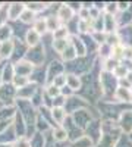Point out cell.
Here are the masks:
<instances>
[{
    "label": "cell",
    "instance_id": "9",
    "mask_svg": "<svg viewBox=\"0 0 132 147\" xmlns=\"http://www.w3.org/2000/svg\"><path fill=\"white\" fill-rule=\"evenodd\" d=\"M13 53V38L0 43V62H9Z\"/></svg>",
    "mask_w": 132,
    "mask_h": 147
},
{
    "label": "cell",
    "instance_id": "18",
    "mask_svg": "<svg viewBox=\"0 0 132 147\" xmlns=\"http://www.w3.org/2000/svg\"><path fill=\"white\" fill-rule=\"evenodd\" d=\"M46 22H47V31L52 32V34H53L56 30H59V28L62 27V25H60L62 22L57 19V16H53V15L47 16V18H46Z\"/></svg>",
    "mask_w": 132,
    "mask_h": 147
},
{
    "label": "cell",
    "instance_id": "28",
    "mask_svg": "<svg viewBox=\"0 0 132 147\" xmlns=\"http://www.w3.org/2000/svg\"><path fill=\"white\" fill-rule=\"evenodd\" d=\"M13 147H31V141L28 137H18L13 143Z\"/></svg>",
    "mask_w": 132,
    "mask_h": 147
},
{
    "label": "cell",
    "instance_id": "12",
    "mask_svg": "<svg viewBox=\"0 0 132 147\" xmlns=\"http://www.w3.org/2000/svg\"><path fill=\"white\" fill-rule=\"evenodd\" d=\"M74 13H75V10H72L69 5H60L59 9H57L56 16H57L59 21L63 24V22H70L72 18H74Z\"/></svg>",
    "mask_w": 132,
    "mask_h": 147
},
{
    "label": "cell",
    "instance_id": "3",
    "mask_svg": "<svg viewBox=\"0 0 132 147\" xmlns=\"http://www.w3.org/2000/svg\"><path fill=\"white\" fill-rule=\"evenodd\" d=\"M25 59L28 60V62H31L35 68L41 66L43 60H44V46H43V44H38L37 47L28 49Z\"/></svg>",
    "mask_w": 132,
    "mask_h": 147
},
{
    "label": "cell",
    "instance_id": "29",
    "mask_svg": "<svg viewBox=\"0 0 132 147\" xmlns=\"http://www.w3.org/2000/svg\"><path fill=\"white\" fill-rule=\"evenodd\" d=\"M0 147H13V144H7V143H0Z\"/></svg>",
    "mask_w": 132,
    "mask_h": 147
},
{
    "label": "cell",
    "instance_id": "4",
    "mask_svg": "<svg viewBox=\"0 0 132 147\" xmlns=\"http://www.w3.org/2000/svg\"><path fill=\"white\" fill-rule=\"evenodd\" d=\"M41 87L38 84H35V82H29L28 85H25L23 88L18 90L16 93V100H28L31 102V99L37 94V91L40 90Z\"/></svg>",
    "mask_w": 132,
    "mask_h": 147
},
{
    "label": "cell",
    "instance_id": "17",
    "mask_svg": "<svg viewBox=\"0 0 132 147\" xmlns=\"http://www.w3.org/2000/svg\"><path fill=\"white\" fill-rule=\"evenodd\" d=\"M66 85L72 91H76V90L81 88V80L75 75V74H68L66 75Z\"/></svg>",
    "mask_w": 132,
    "mask_h": 147
},
{
    "label": "cell",
    "instance_id": "22",
    "mask_svg": "<svg viewBox=\"0 0 132 147\" xmlns=\"http://www.w3.org/2000/svg\"><path fill=\"white\" fill-rule=\"evenodd\" d=\"M25 7L37 15V13H40V12H43L44 9H47L49 6H47L46 3H41V2H27L25 3Z\"/></svg>",
    "mask_w": 132,
    "mask_h": 147
},
{
    "label": "cell",
    "instance_id": "14",
    "mask_svg": "<svg viewBox=\"0 0 132 147\" xmlns=\"http://www.w3.org/2000/svg\"><path fill=\"white\" fill-rule=\"evenodd\" d=\"M52 118L56 125H62L68 118V112L65 110V107H52Z\"/></svg>",
    "mask_w": 132,
    "mask_h": 147
},
{
    "label": "cell",
    "instance_id": "2",
    "mask_svg": "<svg viewBox=\"0 0 132 147\" xmlns=\"http://www.w3.org/2000/svg\"><path fill=\"white\" fill-rule=\"evenodd\" d=\"M28 49L29 47L25 44V41H23V40L18 38V37H13V53H12L10 62L12 63H16V62H19V60L25 59Z\"/></svg>",
    "mask_w": 132,
    "mask_h": 147
},
{
    "label": "cell",
    "instance_id": "24",
    "mask_svg": "<svg viewBox=\"0 0 132 147\" xmlns=\"http://www.w3.org/2000/svg\"><path fill=\"white\" fill-rule=\"evenodd\" d=\"M31 82V80L28 78V77H19V75H15V78H13V81H12V85L16 88V91L18 90H21V88H23L25 85H28Z\"/></svg>",
    "mask_w": 132,
    "mask_h": 147
},
{
    "label": "cell",
    "instance_id": "25",
    "mask_svg": "<svg viewBox=\"0 0 132 147\" xmlns=\"http://www.w3.org/2000/svg\"><path fill=\"white\" fill-rule=\"evenodd\" d=\"M68 46H69V41L68 40H53V49H54V52L60 53V55L66 50Z\"/></svg>",
    "mask_w": 132,
    "mask_h": 147
},
{
    "label": "cell",
    "instance_id": "15",
    "mask_svg": "<svg viewBox=\"0 0 132 147\" xmlns=\"http://www.w3.org/2000/svg\"><path fill=\"white\" fill-rule=\"evenodd\" d=\"M16 132L13 129V124H12L7 129H5L2 134H0V143H7V144H13L16 140Z\"/></svg>",
    "mask_w": 132,
    "mask_h": 147
},
{
    "label": "cell",
    "instance_id": "11",
    "mask_svg": "<svg viewBox=\"0 0 132 147\" xmlns=\"http://www.w3.org/2000/svg\"><path fill=\"white\" fill-rule=\"evenodd\" d=\"M15 78V68H13V63L10 62H3V66H2V82L3 84H12Z\"/></svg>",
    "mask_w": 132,
    "mask_h": 147
},
{
    "label": "cell",
    "instance_id": "19",
    "mask_svg": "<svg viewBox=\"0 0 132 147\" xmlns=\"http://www.w3.org/2000/svg\"><path fill=\"white\" fill-rule=\"evenodd\" d=\"M44 96L47 97V99H56V97L60 96V88H57L56 85L53 84H47L44 87Z\"/></svg>",
    "mask_w": 132,
    "mask_h": 147
},
{
    "label": "cell",
    "instance_id": "5",
    "mask_svg": "<svg viewBox=\"0 0 132 147\" xmlns=\"http://www.w3.org/2000/svg\"><path fill=\"white\" fill-rule=\"evenodd\" d=\"M25 10V3L23 2H10L7 6V19L9 22L19 21L21 15Z\"/></svg>",
    "mask_w": 132,
    "mask_h": 147
},
{
    "label": "cell",
    "instance_id": "6",
    "mask_svg": "<svg viewBox=\"0 0 132 147\" xmlns=\"http://www.w3.org/2000/svg\"><path fill=\"white\" fill-rule=\"evenodd\" d=\"M63 69L65 66L62 65V62H59V60H54V62H52L49 66H47L46 69V82L47 84H52L53 80L59 75H63Z\"/></svg>",
    "mask_w": 132,
    "mask_h": 147
},
{
    "label": "cell",
    "instance_id": "10",
    "mask_svg": "<svg viewBox=\"0 0 132 147\" xmlns=\"http://www.w3.org/2000/svg\"><path fill=\"white\" fill-rule=\"evenodd\" d=\"M13 129L16 132V137H27V124L25 121H23L22 115L16 110V115H15V119H13Z\"/></svg>",
    "mask_w": 132,
    "mask_h": 147
},
{
    "label": "cell",
    "instance_id": "26",
    "mask_svg": "<svg viewBox=\"0 0 132 147\" xmlns=\"http://www.w3.org/2000/svg\"><path fill=\"white\" fill-rule=\"evenodd\" d=\"M75 57H76V53H75V50H74V47H72L70 43H69V46L66 47V50L62 53V59L66 60V62H70V60H74Z\"/></svg>",
    "mask_w": 132,
    "mask_h": 147
},
{
    "label": "cell",
    "instance_id": "27",
    "mask_svg": "<svg viewBox=\"0 0 132 147\" xmlns=\"http://www.w3.org/2000/svg\"><path fill=\"white\" fill-rule=\"evenodd\" d=\"M91 140L88 137H81L72 143V147H91Z\"/></svg>",
    "mask_w": 132,
    "mask_h": 147
},
{
    "label": "cell",
    "instance_id": "31",
    "mask_svg": "<svg viewBox=\"0 0 132 147\" xmlns=\"http://www.w3.org/2000/svg\"><path fill=\"white\" fill-rule=\"evenodd\" d=\"M0 63H2V62H0Z\"/></svg>",
    "mask_w": 132,
    "mask_h": 147
},
{
    "label": "cell",
    "instance_id": "7",
    "mask_svg": "<svg viewBox=\"0 0 132 147\" xmlns=\"http://www.w3.org/2000/svg\"><path fill=\"white\" fill-rule=\"evenodd\" d=\"M13 68H15V75H19V77H31V74L34 72V69H35V66L31 63V62H28L27 59H22V60H19V62H16V63H13Z\"/></svg>",
    "mask_w": 132,
    "mask_h": 147
},
{
    "label": "cell",
    "instance_id": "23",
    "mask_svg": "<svg viewBox=\"0 0 132 147\" xmlns=\"http://www.w3.org/2000/svg\"><path fill=\"white\" fill-rule=\"evenodd\" d=\"M35 19H37V15H35L34 12L28 10L27 7H25L23 13H22V15H21V18H19V21H21L22 24H25V25H31V24H34V22H35Z\"/></svg>",
    "mask_w": 132,
    "mask_h": 147
},
{
    "label": "cell",
    "instance_id": "1",
    "mask_svg": "<svg viewBox=\"0 0 132 147\" xmlns=\"http://www.w3.org/2000/svg\"><path fill=\"white\" fill-rule=\"evenodd\" d=\"M16 88L12 84L0 85V105L2 106H15L16 103Z\"/></svg>",
    "mask_w": 132,
    "mask_h": 147
},
{
    "label": "cell",
    "instance_id": "8",
    "mask_svg": "<svg viewBox=\"0 0 132 147\" xmlns=\"http://www.w3.org/2000/svg\"><path fill=\"white\" fill-rule=\"evenodd\" d=\"M23 41H25V44H27L29 49L37 47L38 44H41V35L35 31V30L28 28V30L25 31V35H23Z\"/></svg>",
    "mask_w": 132,
    "mask_h": 147
},
{
    "label": "cell",
    "instance_id": "32",
    "mask_svg": "<svg viewBox=\"0 0 132 147\" xmlns=\"http://www.w3.org/2000/svg\"><path fill=\"white\" fill-rule=\"evenodd\" d=\"M0 106H2V105H0Z\"/></svg>",
    "mask_w": 132,
    "mask_h": 147
},
{
    "label": "cell",
    "instance_id": "13",
    "mask_svg": "<svg viewBox=\"0 0 132 147\" xmlns=\"http://www.w3.org/2000/svg\"><path fill=\"white\" fill-rule=\"evenodd\" d=\"M50 136H52V138H53L54 141H57V143H63V141H66V140L69 138L68 131H66L62 125L53 127V128H52V132H50Z\"/></svg>",
    "mask_w": 132,
    "mask_h": 147
},
{
    "label": "cell",
    "instance_id": "20",
    "mask_svg": "<svg viewBox=\"0 0 132 147\" xmlns=\"http://www.w3.org/2000/svg\"><path fill=\"white\" fill-rule=\"evenodd\" d=\"M29 141H31V147H46V136L41 132L35 131V134L29 138Z\"/></svg>",
    "mask_w": 132,
    "mask_h": 147
},
{
    "label": "cell",
    "instance_id": "30",
    "mask_svg": "<svg viewBox=\"0 0 132 147\" xmlns=\"http://www.w3.org/2000/svg\"><path fill=\"white\" fill-rule=\"evenodd\" d=\"M2 66H3V62L0 63V85H2L3 82H2Z\"/></svg>",
    "mask_w": 132,
    "mask_h": 147
},
{
    "label": "cell",
    "instance_id": "16",
    "mask_svg": "<svg viewBox=\"0 0 132 147\" xmlns=\"http://www.w3.org/2000/svg\"><path fill=\"white\" fill-rule=\"evenodd\" d=\"M13 38V27H12V24H6V25L0 27V43L3 41H9Z\"/></svg>",
    "mask_w": 132,
    "mask_h": 147
},
{
    "label": "cell",
    "instance_id": "21",
    "mask_svg": "<svg viewBox=\"0 0 132 147\" xmlns=\"http://www.w3.org/2000/svg\"><path fill=\"white\" fill-rule=\"evenodd\" d=\"M32 30H35L40 35L49 32L47 31V22H46V18H37L35 19V22L32 24Z\"/></svg>",
    "mask_w": 132,
    "mask_h": 147
}]
</instances>
